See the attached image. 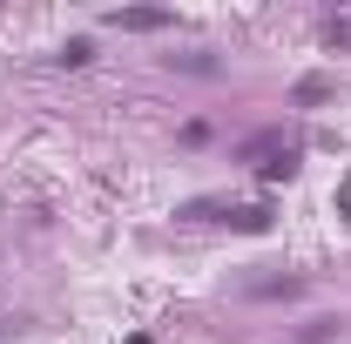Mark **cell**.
Instances as JSON below:
<instances>
[{
    "mask_svg": "<svg viewBox=\"0 0 351 344\" xmlns=\"http://www.w3.org/2000/svg\"><path fill=\"white\" fill-rule=\"evenodd\" d=\"M108 27H129V34H149V27H169V14H162V7H115V14H108Z\"/></svg>",
    "mask_w": 351,
    "mask_h": 344,
    "instance_id": "6da1fadb",
    "label": "cell"
},
{
    "mask_svg": "<svg viewBox=\"0 0 351 344\" xmlns=\"http://www.w3.org/2000/svg\"><path fill=\"white\" fill-rule=\"evenodd\" d=\"M345 210H351V182H345Z\"/></svg>",
    "mask_w": 351,
    "mask_h": 344,
    "instance_id": "277c9868",
    "label": "cell"
},
{
    "mask_svg": "<svg viewBox=\"0 0 351 344\" xmlns=\"http://www.w3.org/2000/svg\"><path fill=\"white\" fill-rule=\"evenodd\" d=\"M324 41H331V47H351V14H338V21L324 27Z\"/></svg>",
    "mask_w": 351,
    "mask_h": 344,
    "instance_id": "7a4b0ae2",
    "label": "cell"
},
{
    "mask_svg": "<svg viewBox=\"0 0 351 344\" xmlns=\"http://www.w3.org/2000/svg\"><path fill=\"white\" fill-rule=\"evenodd\" d=\"M61 61H68V68H82V61H95V47H88V41H68V47H61Z\"/></svg>",
    "mask_w": 351,
    "mask_h": 344,
    "instance_id": "3957f363",
    "label": "cell"
}]
</instances>
